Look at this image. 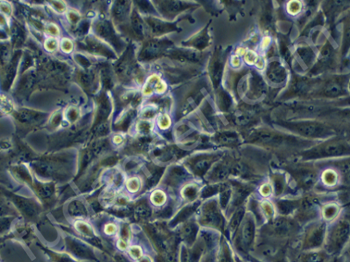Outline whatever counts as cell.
Returning a JSON list of instances; mask_svg holds the SVG:
<instances>
[{
  "label": "cell",
  "mask_w": 350,
  "mask_h": 262,
  "mask_svg": "<svg viewBox=\"0 0 350 262\" xmlns=\"http://www.w3.org/2000/svg\"><path fill=\"white\" fill-rule=\"evenodd\" d=\"M246 142L254 145L276 150H296L298 153L313 146V141L299 137L283 134L268 128L254 129L246 138Z\"/></svg>",
  "instance_id": "obj_1"
},
{
  "label": "cell",
  "mask_w": 350,
  "mask_h": 262,
  "mask_svg": "<svg viewBox=\"0 0 350 262\" xmlns=\"http://www.w3.org/2000/svg\"><path fill=\"white\" fill-rule=\"evenodd\" d=\"M228 181L231 185V195L229 206L225 212L227 219L236 209L246 204L249 197L255 193L258 187L254 184L235 178H231Z\"/></svg>",
  "instance_id": "obj_9"
},
{
  "label": "cell",
  "mask_w": 350,
  "mask_h": 262,
  "mask_svg": "<svg viewBox=\"0 0 350 262\" xmlns=\"http://www.w3.org/2000/svg\"><path fill=\"white\" fill-rule=\"evenodd\" d=\"M227 221L219 204L218 197H213L205 204L202 215V221L205 225L225 235Z\"/></svg>",
  "instance_id": "obj_10"
},
{
  "label": "cell",
  "mask_w": 350,
  "mask_h": 262,
  "mask_svg": "<svg viewBox=\"0 0 350 262\" xmlns=\"http://www.w3.org/2000/svg\"><path fill=\"white\" fill-rule=\"evenodd\" d=\"M344 92L343 83L338 79H334L327 83L323 90V94L330 98L339 96Z\"/></svg>",
  "instance_id": "obj_19"
},
{
  "label": "cell",
  "mask_w": 350,
  "mask_h": 262,
  "mask_svg": "<svg viewBox=\"0 0 350 262\" xmlns=\"http://www.w3.org/2000/svg\"><path fill=\"white\" fill-rule=\"evenodd\" d=\"M214 73L216 77H214L215 80L218 82L219 79L221 77L222 73V68H223V64L220 60L216 61L214 64Z\"/></svg>",
  "instance_id": "obj_20"
},
{
  "label": "cell",
  "mask_w": 350,
  "mask_h": 262,
  "mask_svg": "<svg viewBox=\"0 0 350 262\" xmlns=\"http://www.w3.org/2000/svg\"><path fill=\"white\" fill-rule=\"evenodd\" d=\"M297 262H328L329 255L323 249L302 250Z\"/></svg>",
  "instance_id": "obj_17"
},
{
  "label": "cell",
  "mask_w": 350,
  "mask_h": 262,
  "mask_svg": "<svg viewBox=\"0 0 350 262\" xmlns=\"http://www.w3.org/2000/svg\"><path fill=\"white\" fill-rule=\"evenodd\" d=\"M257 225L254 216L246 212L238 229L231 242L239 251L248 254L254 248L257 235Z\"/></svg>",
  "instance_id": "obj_8"
},
{
  "label": "cell",
  "mask_w": 350,
  "mask_h": 262,
  "mask_svg": "<svg viewBox=\"0 0 350 262\" xmlns=\"http://www.w3.org/2000/svg\"><path fill=\"white\" fill-rule=\"evenodd\" d=\"M216 143L222 147L235 148L240 146L241 138L233 130H223L218 133L215 138Z\"/></svg>",
  "instance_id": "obj_16"
},
{
  "label": "cell",
  "mask_w": 350,
  "mask_h": 262,
  "mask_svg": "<svg viewBox=\"0 0 350 262\" xmlns=\"http://www.w3.org/2000/svg\"><path fill=\"white\" fill-rule=\"evenodd\" d=\"M350 221L349 208L345 207L334 221L328 224L323 250L328 254L338 255L349 242Z\"/></svg>",
  "instance_id": "obj_5"
},
{
  "label": "cell",
  "mask_w": 350,
  "mask_h": 262,
  "mask_svg": "<svg viewBox=\"0 0 350 262\" xmlns=\"http://www.w3.org/2000/svg\"><path fill=\"white\" fill-rule=\"evenodd\" d=\"M302 227L293 216L277 215L257 229L256 238L273 241L286 246L298 242Z\"/></svg>",
  "instance_id": "obj_2"
},
{
  "label": "cell",
  "mask_w": 350,
  "mask_h": 262,
  "mask_svg": "<svg viewBox=\"0 0 350 262\" xmlns=\"http://www.w3.org/2000/svg\"><path fill=\"white\" fill-rule=\"evenodd\" d=\"M279 125L296 135L297 137L310 141L326 140L338 135V130L335 128L319 121H282L279 123Z\"/></svg>",
  "instance_id": "obj_6"
},
{
  "label": "cell",
  "mask_w": 350,
  "mask_h": 262,
  "mask_svg": "<svg viewBox=\"0 0 350 262\" xmlns=\"http://www.w3.org/2000/svg\"><path fill=\"white\" fill-rule=\"evenodd\" d=\"M349 144L345 138L336 136L326 142L314 144L311 147L300 152L294 157L296 161L304 162H319L349 157Z\"/></svg>",
  "instance_id": "obj_4"
},
{
  "label": "cell",
  "mask_w": 350,
  "mask_h": 262,
  "mask_svg": "<svg viewBox=\"0 0 350 262\" xmlns=\"http://www.w3.org/2000/svg\"><path fill=\"white\" fill-rule=\"evenodd\" d=\"M247 212L246 204L239 207L236 209L235 211L233 212L228 218L227 225H226L225 238L227 239L229 242H231L233 239L234 235L240 226L241 222H242L245 214Z\"/></svg>",
  "instance_id": "obj_14"
},
{
  "label": "cell",
  "mask_w": 350,
  "mask_h": 262,
  "mask_svg": "<svg viewBox=\"0 0 350 262\" xmlns=\"http://www.w3.org/2000/svg\"><path fill=\"white\" fill-rule=\"evenodd\" d=\"M268 79L272 82L281 83L287 78L286 69L282 64L278 62H272L268 66L267 71Z\"/></svg>",
  "instance_id": "obj_18"
},
{
  "label": "cell",
  "mask_w": 350,
  "mask_h": 262,
  "mask_svg": "<svg viewBox=\"0 0 350 262\" xmlns=\"http://www.w3.org/2000/svg\"><path fill=\"white\" fill-rule=\"evenodd\" d=\"M271 261L273 262H287V260L285 259L284 256H283V252H281V254H279L275 258H274Z\"/></svg>",
  "instance_id": "obj_21"
},
{
  "label": "cell",
  "mask_w": 350,
  "mask_h": 262,
  "mask_svg": "<svg viewBox=\"0 0 350 262\" xmlns=\"http://www.w3.org/2000/svg\"><path fill=\"white\" fill-rule=\"evenodd\" d=\"M268 180L273 190L272 200L290 195H302L297 193L293 187L288 174L276 165L275 166L273 165V168L268 176Z\"/></svg>",
  "instance_id": "obj_11"
},
{
  "label": "cell",
  "mask_w": 350,
  "mask_h": 262,
  "mask_svg": "<svg viewBox=\"0 0 350 262\" xmlns=\"http://www.w3.org/2000/svg\"><path fill=\"white\" fill-rule=\"evenodd\" d=\"M328 223L322 218L315 220L302 227L298 242L301 250L320 249L323 247Z\"/></svg>",
  "instance_id": "obj_7"
},
{
  "label": "cell",
  "mask_w": 350,
  "mask_h": 262,
  "mask_svg": "<svg viewBox=\"0 0 350 262\" xmlns=\"http://www.w3.org/2000/svg\"><path fill=\"white\" fill-rule=\"evenodd\" d=\"M275 165L288 174L293 187L299 194L316 189L320 170L315 163L291 160L281 161Z\"/></svg>",
  "instance_id": "obj_3"
},
{
  "label": "cell",
  "mask_w": 350,
  "mask_h": 262,
  "mask_svg": "<svg viewBox=\"0 0 350 262\" xmlns=\"http://www.w3.org/2000/svg\"><path fill=\"white\" fill-rule=\"evenodd\" d=\"M328 262H344V259L343 258L340 257V256L336 255L332 259H329Z\"/></svg>",
  "instance_id": "obj_22"
},
{
  "label": "cell",
  "mask_w": 350,
  "mask_h": 262,
  "mask_svg": "<svg viewBox=\"0 0 350 262\" xmlns=\"http://www.w3.org/2000/svg\"><path fill=\"white\" fill-rule=\"evenodd\" d=\"M344 208L337 199L327 201L321 207V218L327 223H330L338 217Z\"/></svg>",
  "instance_id": "obj_15"
},
{
  "label": "cell",
  "mask_w": 350,
  "mask_h": 262,
  "mask_svg": "<svg viewBox=\"0 0 350 262\" xmlns=\"http://www.w3.org/2000/svg\"><path fill=\"white\" fill-rule=\"evenodd\" d=\"M302 195H290L273 199V202L277 215L294 216L299 208Z\"/></svg>",
  "instance_id": "obj_13"
},
{
  "label": "cell",
  "mask_w": 350,
  "mask_h": 262,
  "mask_svg": "<svg viewBox=\"0 0 350 262\" xmlns=\"http://www.w3.org/2000/svg\"><path fill=\"white\" fill-rule=\"evenodd\" d=\"M234 155H224L213 166L209 180L212 184L227 182L231 178Z\"/></svg>",
  "instance_id": "obj_12"
}]
</instances>
